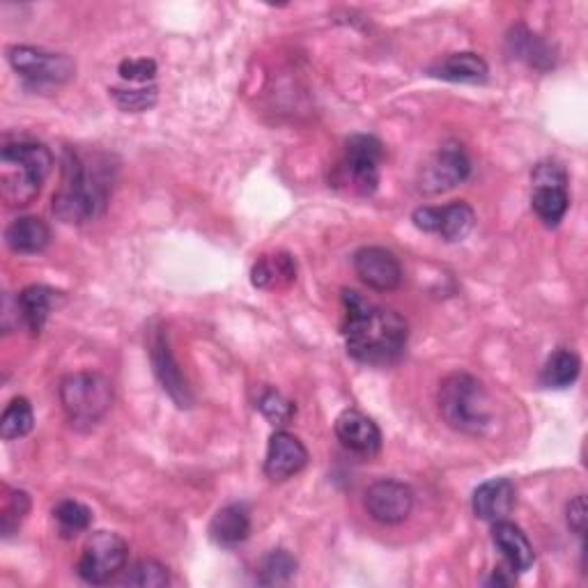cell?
I'll return each instance as SVG.
<instances>
[{
	"label": "cell",
	"instance_id": "obj_1",
	"mask_svg": "<svg viewBox=\"0 0 588 588\" xmlns=\"http://www.w3.org/2000/svg\"><path fill=\"white\" fill-rule=\"evenodd\" d=\"M343 336L347 355L375 368H387L402 359L409 327L400 313L368 302L355 290H343Z\"/></svg>",
	"mask_w": 588,
	"mask_h": 588
},
{
	"label": "cell",
	"instance_id": "obj_2",
	"mask_svg": "<svg viewBox=\"0 0 588 588\" xmlns=\"http://www.w3.org/2000/svg\"><path fill=\"white\" fill-rule=\"evenodd\" d=\"M115 182V166L106 153L65 147L63 182L53 196V214L63 223H87L99 219Z\"/></svg>",
	"mask_w": 588,
	"mask_h": 588
},
{
	"label": "cell",
	"instance_id": "obj_3",
	"mask_svg": "<svg viewBox=\"0 0 588 588\" xmlns=\"http://www.w3.org/2000/svg\"><path fill=\"white\" fill-rule=\"evenodd\" d=\"M53 168V155L44 143L14 140L0 150V198L10 210L28 208Z\"/></svg>",
	"mask_w": 588,
	"mask_h": 588
},
{
	"label": "cell",
	"instance_id": "obj_4",
	"mask_svg": "<svg viewBox=\"0 0 588 588\" xmlns=\"http://www.w3.org/2000/svg\"><path fill=\"white\" fill-rule=\"evenodd\" d=\"M439 414L449 428L462 434H485L492 426V407L481 379L469 372H453L439 385Z\"/></svg>",
	"mask_w": 588,
	"mask_h": 588
},
{
	"label": "cell",
	"instance_id": "obj_5",
	"mask_svg": "<svg viewBox=\"0 0 588 588\" xmlns=\"http://www.w3.org/2000/svg\"><path fill=\"white\" fill-rule=\"evenodd\" d=\"M57 396L76 430H93L113 405V385L99 372H72L61 381Z\"/></svg>",
	"mask_w": 588,
	"mask_h": 588
},
{
	"label": "cell",
	"instance_id": "obj_6",
	"mask_svg": "<svg viewBox=\"0 0 588 588\" xmlns=\"http://www.w3.org/2000/svg\"><path fill=\"white\" fill-rule=\"evenodd\" d=\"M385 161V143L370 134H355L345 140L338 164L340 185L357 196H370L379 185V168Z\"/></svg>",
	"mask_w": 588,
	"mask_h": 588
},
{
	"label": "cell",
	"instance_id": "obj_7",
	"mask_svg": "<svg viewBox=\"0 0 588 588\" xmlns=\"http://www.w3.org/2000/svg\"><path fill=\"white\" fill-rule=\"evenodd\" d=\"M8 63L33 87H57L76 76V63L65 53L17 44L8 49Z\"/></svg>",
	"mask_w": 588,
	"mask_h": 588
},
{
	"label": "cell",
	"instance_id": "obj_8",
	"mask_svg": "<svg viewBox=\"0 0 588 588\" xmlns=\"http://www.w3.org/2000/svg\"><path fill=\"white\" fill-rule=\"evenodd\" d=\"M129 558V545L123 536L111 532H97L85 540L76 573L85 584H108L113 577L120 575L127 566Z\"/></svg>",
	"mask_w": 588,
	"mask_h": 588
},
{
	"label": "cell",
	"instance_id": "obj_9",
	"mask_svg": "<svg viewBox=\"0 0 588 588\" xmlns=\"http://www.w3.org/2000/svg\"><path fill=\"white\" fill-rule=\"evenodd\" d=\"M534 193H532V208L536 217L547 225L556 228L561 223L570 210V196H568V172L561 164L545 161L538 164L532 172Z\"/></svg>",
	"mask_w": 588,
	"mask_h": 588
},
{
	"label": "cell",
	"instance_id": "obj_10",
	"mask_svg": "<svg viewBox=\"0 0 588 588\" xmlns=\"http://www.w3.org/2000/svg\"><path fill=\"white\" fill-rule=\"evenodd\" d=\"M147 355H150L153 372L159 379L161 389L168 393V398L180 409H189L193 405V396L178 359L172 355L168 332L164 325H155L147 332Z\"/></svg>",
	"mask_w": 588,
	"mask_h": 588
},
{
	"label": "cell",
	"instance_id": "obj_11",
	"mask_svg": "<svg viewBox=\"0 0 588 588\" xmlns=\"http://www.w3.org/2000/svg\"><path fill=\"white\" fill-rule=\"evenodd\" d=\"M469 172H472V161H469L464 147L460 143H449L426 161L419 175V189L428 196L451 191L453 187L462 185Z\"/></svg>",
	"mask_w": 588,
	"mask_h": 588
},
{
	"label": "cell",
	"instance_id": "obj_12",
	"mask_svg": "<svg viewBox=\"0 0 588 588\" xmlns=\"http://www.w3.org/2000/svg\"><path fill=\"white\" fill-rule=\"evenodd\" d=\"M411 221L423 232L439 234L444 242H462L474 230L476 212L469 202L455 200L444 208H419Z\"/></svg>",
	"mask_w": 588,
	"mask_h": 588
},
{
	"label": "cell",
	"instance_id": "obj_13",
	"mask_svg": "<svg viewBox=\"0 0 588 588\" xmlns=\"http://www.w3.org/2000/svg\"><path fill=\"white\" fill-rule=\"evenodd\" d=\"M364 504L375 522L396 526L402 524L411 515V511H414V492L400 481L385 479L366 490Z\"/></svg>",
	"mask_w": 588,
	"mask_h": 588
},
{
	"label": "cell",
	"instance_id": "obj_14",
	"mask_svg": "<svg viewBox=\"0 0 588 588\" xmlns=\"http://www.w3.org/2000/svg\"><path fill=\"white\" fill-rule=\"evenodd\" d=\"M357 276L375 292H391L402 283V264L385 246H364L351 258Z\"/></svg>",
	"mask_w": 588,
	"mask_h": 588
},
{
	"label": "cell",
	"instance_id": "obj_15",
	"mask_svg": "<svg viewBox=\"0 0 588 588\" xmlns=\"http://www.w3.org/2000/svg\"><path fill=\"white\" fill-rule=\"evenodd\" d=\"M308 464V449L302 444L300 437L285 430L272 434L267 455H264V476L274 483L290 481L302 474Z\"/></svg>",
	"mask_w": 588,
	"mask_h": 588
},
{
	"label": "cell",
	"instance_id": "obj_16",
	"mask_svg": "<svg viewBox=\"0 0 588 588\" xmlns=\"http://www.w3.org/2000/svg\"><path fill=\"white\" fill-rule=\"evenodd\" d=\"M336 437L347 451L364 458H372L381 449L379 426L359 409L340 411V417L336 419Z\"/></svg>",
	"mask_w": 588,
	"mask_h": 588
},
{
	"label": "cell",
	"instance_id": "obj_17",
	"mask_svg": "<svg viewBox=\"0 0 588 588\" xmlns=\"http://www.w3.org/2000/svg\"><path fill=\"white\" fill-rule=\"evenodd\" d=\"M517 502V490L508 479H492L476 487L472 508L474 515L483 522L506 519Z\"/></svg>",
	"mask_w": 588,
	"mask_h": 588
},
{
	"label": "cell",
	"instance_id": "obj_18",
	"mask_svg": "<svg viewBox=\"0 0 588 588\" xmlns=\"http://www.w3.org/2000/svg\"><path fill=\"white\" fill-rule=\"evenodd\" d=\"M492 543L502 552L513 573H526L536 561L534 545L528 543L522 528L508 519L492 522Z\"/></svg>",
	"mask_w": 588,
	"mask_h": 588
},
{
	"label": "cell",
	"instance_id": "obj_19",
	"mask_svg": "<svg viewBox=\"0 0 588 588\" xmlns=\"http://www.w3.org/2000/svg\"><path fill=\"white\" fill-rule=\"evenodd\" d=\"M19 311L21 322L33 336H40L46 327V322L53 308L63 302V292H57L49 285H28L19 292Z\"/></svg>",
	"mask_w": 588,
	"mask_h": 588
},
{
	"label": "cell",
	"instance_id": "obj_20",
	"mask_svg": "<svg viewBox=\"0 0 588 588\" xmlns=\"http://www.w3.org/2000/svg\"><path fill=\"white\" fill-rule=\"evenodd\" d=\"M251 536V513L244 504L223 506L210 522V538L219 547H238Z\"/></svg>",
	"mask_w": 588,
	"mask_h": 588
},
{
	"label": "cell",
	"instance_id": "obj_21",
	"mask_svg": "<svg viewBox=\"0 0 588 588\" xmlns=\"http://www.w3.org/2000/svg\"><path fill=\"white\" fill-rule=\"evenodd\" d=\"M490 67L479 53H449L447 57H441L439 63L430 67V76H437L441 81L451 83H483L487 81Z\"/></svg>",
	"mask_w": 588,
	"mask_h": 588
},
{
	"label": "cell",
	"instance_id": "obj_22",
	"mask_svg": "<svg viewBox=\"0 0 588 588\" xmlns=\"http://www.w3.org/2000/svg\"><path fill=\"white\" fill-rule=\"evenodd\" d=\"M51 242L49 225L38 217H21L6 230V244L12 253L33 255L42 253Z\"/></svg>",
	"mask_w": 588,
	"mask_h": 588
},
{
	"label": "cell",
	"instance_id": "obj_23",
	"mask_svg": "<svg viewBox=\"0 0 588 588\" xmlns=\"http://www.w3.org/2000/svg\"><path fill=\"white\" fill-rule=\"evenodd\" d=\"M297 279V262L290 253H274V255H262L251 272V281L260 290H274V287H285L294 283Z\"/></svg>",
	"mask_w": 588,
	"mask_h": 588
},
{
	"label": "cell",
	"instance_id": "obj_24",
	"mask_svg": "<svg viewBox=\"0 0 588 588\" xmlns=\"http://www.w3.org/2000/svg\"><path fill=\"white\" fill-rule=\"evenodd\" d=\"M581 370V361L570 349H558L547 359L543 372H540V385L545 389H568L575 385Z\"/></svg>",
	"mask_w": 588,
	"mask_h": 588
},
{
	"label": "cell",
	"instance_id": "obj_25",
	"mask_svg": "<svg viewBox=\"0 0 588 588\" xmlns=\"http://www.w3.org/2000/svg\"><path fill=\"white\" fill-rule=\"evenodd\" d=\"M51 515L57 526V534L63 538H76L93 524V511L81 502H74V498H63L61 504H55Z\"/></svg>",
	"mask_w": 588,
	"mask_h": 588
},
{
	"label": "cell",
	"instance_id": "obj_26",
	"mask_svg": "<svg viewBox=\"0 0 588 588\" xmlns=\"http://www.w3.org/2000/svg\"><path fill=\"white\" fill-rule=\"evenodd\" d=\"M508 44H511V53L522 57V61H526L532 67L545 70V67H549L554 63L552 51L532 31H526L524 25L513 28Z\"/></svg>",
	"mask_w": 588,
	"mask_h": 588
},
{
	"label": "cell",
	"instance_id": "obj_27",
	"mask_svg": "<svg viewBox=\"0 0 588 588\" xmlns=\"http://www.w3.org/2000/svg\"><path fill=\"white\" fill-rule=\"evenodd\" d=\"M33 426H35L33 405L25 398H14L6 407L3 417H0V437H3L6 441L21 439L33 430Z\"/></svg>",
	"mask_w": 588,
	"mask_h": 588
},
{
	"label": "cell",
	"instance_id": "obj_28",
	"mask_svg": "<svg viewBox=\"0 0 588 588\" xmlns=\"http://www.w3.org/2000/svg\"><path fill=\"white\" fill-rule=\"evenodd\" d=\"M294 573H297V558L285 549H272L258 566V584L262 586L287 584L294 577Z\"/></svg>",
	"mask_w": 588,
	"mask_h": 588
},
{
	"label": "cell",
	"instance_id": "obj_29",
	"mask_svg": "<svg viewBox=\"0 0 588 588\" xmlns=\"http://www.w3.org/2000/svg\"><path fill=\"white\" fill-rule=\"evenodd\" d=\"M125 586H140V588H161L170 584V573L164 564L155 561V558H143V561L134 564L127 575L123 577Z\"/></svg>",
	"mask_w": 588,
	"mask_h": 588
},
{
	"label": "cell",
	"instance_id": "obj_30",
	"mask_svg": "<svg viewBox=\"0 0 588 588\" xmlns=\"http://www.w3.org/2000/svg\"><path fill=\"white\" fill-rule=\"evenodd\" d=\"M28 513H31V496H28L23 490H12L6 496L3 513H0V532H3L6 538L19 532V526L23 524Z\"/></svg>",
	"mask_w": 588,
	"mask_h": 588
},
{
	"label": "cell",
	"instance_id": "obj_31",
	"mask_svg": "<svg viewBox=\"0 0 588 588\" xmlns=\"http://www.w3.org/2000/svg\"><path fill=\"white\" fill-rule=\"evenodd\" d=\"M111 97L117 104V108L125 113H143V111H150L157 104L159 91H157V85H143V87H136V91L113 87Z\"/></svg>",
	"mask_w": 588,
	"mask_h": 588
},
{
	"label": "cell",
	"instance_id": "obj_32",
	"mask_svg": "<svg viewBox=\"0 0 588 588\" xmlns=\"http://www.w3.org/2000/svg\"><path fill=\"white\" fill-rule=\"evenodd\" d=\"M258 409H260V414L274 426L290 423L294 417V411H297L294 409V402H290L285 396H281L274 389H267L258 398Z\"/></svg>",
	"mask_w": 588,
	"mask_h": 588
},
{
	"label": "cell",
	"instance_id": "obj_33",
	"mask_svg": "<svg viewBox=\"0 0 588 588\" xmlns=\"http://www.w3.org/2000/svg\"><path fill=\"white\" fill-rule=\"evenodd\" d=\"M117 74L129 83L147 85L157 76V63L153 57H127V61H123L120 67H117Z\"/></svg>",
	"mask_w": 588,
	"mask_h": 588
},
{
	"label": "cell",
	"instance_id": "obj_34",
	"mask_svg": "<svg viewBox=\"0 0 588 588\" xmlns=\"http://www.w3.org/2000/svg\"><path fill=\"white\" fill-rule=\"evenodd\" d=\"M568 526H570V532L577 534L579 538H584L586 534V524H588V506H586V496L579 494L575 496L573 502L568 504Z\"/></svg>",
	"mask_w": 588,
	"mask_h": 588
},
{
	"label": "cell",
	"instance_id": "obj_35",
	"mask_svg": "<svg viewBox=\"0 0 588 588\" xmlns=\"http://www.w3.org/2000/svg\"><path fill=\"white\" fill-rule=\"evenodd\" d=\"M515 579L513 577H506L504 575V570H494V575L485 581L487 586H508V584H513Z\"/></svg>",
	"mask_w": 588,
	"mask_h": 588
}]
</instances>
